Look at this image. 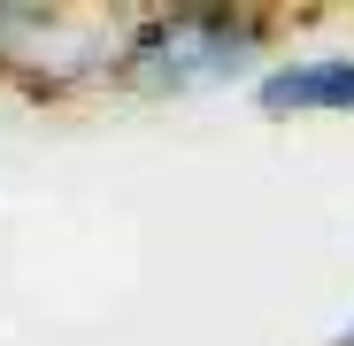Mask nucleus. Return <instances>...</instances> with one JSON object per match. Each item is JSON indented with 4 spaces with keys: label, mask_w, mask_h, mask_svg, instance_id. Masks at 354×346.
Segmentation results:
<instances>
[{
    "label": "nucleus",
    "mask_w": 354,
    "mask_h": 346,
    "mask_svg": "<svg viewBox=\"0 0 354 346\" xmlns=\"http://www.w3.org/2000/svg\"><path fill=\"white\" fill-rule=\"evenodd\" d=\"M270 39L277 16L262 8H154L124 31L115 46V77L147 100H185V93H216L231 77H270Z\"/></svg>",
    "instance_id": "1"
},
{
    "label": "nucleus",
    "mask_w": 354,
    "mask_h": 346,
    "mask_svg": "<svg viewBox=\"0 0 354 346\" xmlns=\"http://www.w3.org/2000/svg\"><path fill=\"white\" fill-rule=\"evenodd\" d=\"M115 46L100 23L70 16V8H24V0H0V77L24 85L31 100H70L77 85L115 70Z\"/></svg>",
    "instance_id": "2"
},
{
    "label": "nucleus",
    "mask_w": 354,
    "mask_h": 346,
    "mask_svg": "<svg viewBox=\"0 0 354 346\" xmlns=\"http://www.w3.org/2000/svg\"><path fill=\"white\" fill-rule=\"evenodd\" d=\"M262 115H354V54H301L254 85Z\"/></svg>",
    "instance_id": "3"
},
{
    "label": "nucleus",
    "mask_w": 354,
    "mask_h": 346,
    "mask_svg": "<svg viewBox=\"0 0 354 346\" xmlns=\"http://www.w3.org/2000/svg\"><path fill=\"white\" fill-rule=\"evenodd\" d=\"M331 346H354V323H339V331H331Z\"/></svg>",
    "instance_id": "4"
}]
</instances>
